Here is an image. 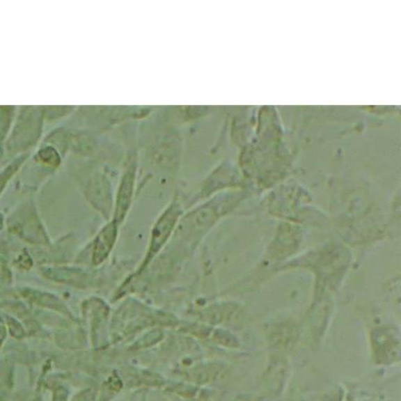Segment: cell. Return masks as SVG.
Instances as JSON below:
<instances>
[{
	"label": "cell",
	"instance_id": "6da1fadb",
	"mask_svg": "<svg viewBox=\"0 0 401 401\" xmlns=\"http://www.w3.org/2000/svg\"><path fill=\"white\" fill-rule=\"evenodd\" d=\"M178 217V210L175 206H171L156 224L152 233V244L149 251V258L154 255L166 242L174 228Z\"/></svg>",
	"mask_w": 401,
	"mask_h": 401
},
{
	"label": "cell",
	"instance_id": "7a4b0ae2",
	"mask_svg": "<svg viewBox=\"0 0 401 401\" xmlns=\"http://www.w3.org/2000/svg\"><path fill=\"white\" fill-rule=\"evenodd\" d=\"M117 235V228L115 223H112L102 231L97 237L94 244L93 262L95 265L102 262L111 252L114 246Z\"/></svg>",
	"mask_w": 401,
	"mask_h": 401
},
{
	"label": "cell",
	"instance_id": "3957f363",
	"mask_svg": "<svg viewBox=\"0 0 401 401\" xmlns=\"http://www.w3.org/2000/svg\"><path fill=\"white\" fill-rule=\"evenodd\" d=\"M134 177L130 173L125 175L120 190H119L116 216L118 219H121L125 214L129 205L132 193H133Z\"/></svg>",
	"mask_w": 401,
	"mask_h": 401
}]
</instances>
